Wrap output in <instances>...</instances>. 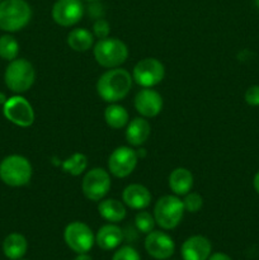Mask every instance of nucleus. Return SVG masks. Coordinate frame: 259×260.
<instances>
[{
    "label": "nucleus",
    "mask_w": 259,
    "mask_h": 260,
    "mask_svg": "<svg viewBox=\"0 0 259 260\" xmlns=\"http://www.w3.org/2000/svg\"><path fill=\"white\" fill-rule=\"evenodd\" d=\"M132 75L124 69H109L96 81V91L107 103H116L127 96L132 88Z\"/></svg>",
    "instance_id": "obj_1"
},
{
    "label": "nucleus",
    "mask_w": 259,
    "mask_h": 260,
    "mask_svg": "<svg viewBox=\"0 0 259 260\" xmlns=\"http://www.w3.org/2000/svg\"><path fill=\"white\" fill-rule=\"evenodd\" d=\"M32 9L25 0H3L0 3V29L18 32L29 23Z\"/></svg>",
    "instance_id": "obj_2"
},
{
    "label": "nucleus",
    "mask_w": 259,
    "mask_h": 260,
    "mask_svg": "<svg viewBox=\"0 0 259 260\" xmlns=\"http://www.w3.org/2000/svg\"><path fill=\"white\" fill-rule=\"evenodd\" d=\"M32 165L22 155H9L0 162V179L9 187H23L32 178Z\"/></svg>",
    "instance_id": "obj_3"
},
{
    "label": "nucleus",
    "mask_w": 259,
    "mask_h": 260,
    "mask_svg": "<svg viewBox=\"0 0 259 260\" xmlns=\"http://www.w3.org/2000/svg\"><path fill=\"white\" fill-rule=\"evenodd\" d=\"M94 58L101 66L107 69L119 68L128 57L126 43L118 38L107 37L99 40L93 48Z\"/></svg>",
    "instance_id": "obj_4"
},
{
    "label": "nucleus",
    "mask_w": 259,
    "mask_h": 260,
    "mask_svg": "<svg viewBox=\"0 0 259 260\" xmlns=\"http://www.w3.org/2000/svg\"><path fill=\"white\" fill-rule=\"evenodd\" d=\"M36 79V71L32 63L24 58L10 61L4 74L5 85L14 93L20 94L29 90Z\"/></svg>",
    "instance_id": "obj_5"
},
{
    "label": "nucleus",
    "mask_w": 259,
    "mask_h": 260,
    "mask_svg": "<svg viewBox=\"0 0 259 260\" xmlns=\"http://www.w3.org/2000/svg\"><path fill=\"white\" fill-rule=\"evenodd\" d=\"M184 212L183 201L177 196H164L157 200L154 207L155 222L164 230H172L179 225Z\"/></svg>",
    "instance_id": "obj_6"
},
{
    "label": "nucleus",
    "mask_w": 259,
    "mask_h": 260,
    "mask_svg": "<svg viewBox=\"0 0 259 260\" xmlns=\"http://www.w3.org/2000/svg\"><path fill=\"white\" fill-rule=\"evenodd\" d=\"M63 240L66 245L75 253H88L95 243V236L93 231L80 221H74L69 223L63 231Z\"/></svg>",
    "instance_id": "obj_7"
},
{
    "label": "nucleus",
    "mask_w": 259,
    "mask_h": 260,
    "mask_svg": "<svg viewBox=\"0 0 259 260\" xmlns=\"http://www.w3.org/2000/svg\"><path fill=\"white\" fill-rule=\"evenodd\" d=\"M165 76V68L159 60L146 57L140 60L132 71V79L142 88H152L161 83Z\"/></svg>",
    "instance_id": "obj_8"
},
{
    "label": "nucleus",
    "mask_w": 259,
    "mask_h": 260,
    "mask_svg": "<svg viewBox=\"0 0 259 260\" xmlns=\"http://www.w3.org/2000/svg\"><path fill=\"white\" fill-rule=\"evenodd\" d=\"M81 189L89 201L93 202L102 201L111 189V178L108 172L102 168H94L89 170L81 183Z\"/></svg>",
    "instance_id": "obj_9"
},
{
    "label": "nucleus",
    "mask_w": 259,
    "mask_h": 260,
    "mask_svg": "<svg viewBox=\"0 0 259 260\" xmlns=\"http://www.w3.org/2000/svg\"><path fill=\"white\" fill-rule=\"evenodd\" d=\"M5 118L19 127H29L35 122V112L25 98L20 95L8 98L3 107Z\"/></svg>",
    "instance_id": "obj_10"
},
{
    "label": "nucleus",
    "mask_w": 259,
    "mask_h": 260,
    "mask_svg": "<svg viewBox=\"0 0 259 260\" xmlns=\"http://www.w3.org/2000/svg\"><path fill=\"white\" fill-rule=\"evenodd\" d=\"M137 154L128 146H121L113 150L108 159V169L117 178H126L137 165Z\"/></svg>",
    "instance_id": "obj_11"
},
{
    "label": "nucleus",
    "mask_w": 259,
    "mask_h": 260,
    "mask_svg": "<svg viewBox=\"0 0 259 260\" xmlns=\"http://www.w3.org/2000/svg\"><path fill=\"white\" fill-rule=\"evenodd\" d=\"M84 7L80 0H57L52 8V18L61 27H71L81 20Z\"/></svg>",
    "instance_id": "obj_12"
},
{
    "label": "nucleus",
    "mask_w": 259,
    "mask_h": 260,
    "mask_svg": "<svg viewBox=\"0 0 259 260\" xmlns=\"http://www.w3.org/2000/svg\"><path fill=\"white\" fill-rule=\"evenodd\" d=\"M145 249L147 254L154 259L165 260L174 254L175 244L168 234L152 230L145 239Z\"/></svg>",
    "instance_id": "obj_13"
},
{
    "label": "nucleus",
    "mask_w": 259,
    "mask_h": 260,
    "mask_svg": "<svg viewBox=\"0 0 259 260\" xmlns=\"http://www.w3.org/2000/svg\"><path fill=\"white\" fill-rule=\"evenodd\" d=\"M135 108L145 118L156 117L163 109V98L156 90L144 88L135 96Z\"/></svg>",
    "instance_id": "obj_14"
},
{
    "label": "nucleus",
    "mask_w": 259,
    "mask_h": 260,
    "mask_svg": "<svg viewBox=\"0 0 259 260\" xmlns=\"http://www.w3.org/2000/svg\"><path fill=\"white\" fill-rule=\"evenodd\" d=\"M212 245L205 236H190L182 245L183 260H207L211 255Z\"/></svg>",
    "instance_id": "obj_15"
},
{
    "label": "nucleus",
    "mask_w": 259,
    "mask_h": 260,
    "mask_svg": "<svg viewBox=\"0 0 259 260\" xmlns=\"http://www.w3.org/2000/svg\"><path fill=\"white\" fill-rule=\"evenodd\" d=\"M122 200L132 210H145L151 202V193L141 184H130L122 193Z\"/></svg>",
    "instance_id": "obj_16"
},
{
    "label": "nucleus",
    "mask_w": 259,
    "mask_h": 260,
    "mask_svg": "<svg viewBox=\"0 0 259 260\" xmlns=\"http://www.w3.org/2000/svg\"><path fill=\"white\" fill-rule=\"evenodd\" d=\"M151 126L145 118H134L127 123L126 140L132 146H141L147 141Z\"/></svg>",
    "instance_id": "obj_17"
},
{
    "label": "nucleus",
    "mask_w": 259,
    "mask_h": 260,
    "mask_svg": "<svg viewBox=\"0 0 259 260\" xmlns=\"http://www.w3.org/2000/svg\"><path fill=\"white\" fill-rule=\"evenodd\" d=\"M123 234L118 226L108 223L99 229L95 236V243L103 250H113L122 243Z\"/></svg>",
    "instance_id": "obj_18"
},
{
    "label": "nucleus",
    "mask_w": 259,
    "mask_h": 260,
    "mask_svg": "<svg viewBox=\"0 0 259 260\" xmlns=\"http://www.w3.org/2000/svg\"><path fill=\"white\" fill-rule=\"evenodd\" d=\"M169 187L175 196H185L193 187V175L185 168H177L169 175Z\"/></svg>",
    "instance_id": "obj_19"
},
{
    "label": "nucleus",
    "mask_w": 259,
    "mask_h": 260,
    "mask_svg": "<svg viewBox=\"0 0 259 260\" xmlns=\"http://www.w3.org/2000/svg\"><path fill=\"white\" fill-rule=\"evenodd\" d=\"M28 243L22 234L13 233L5 238L3 243L4 255L10 260H19L27 253Z\"/></svg>",
    "instance_id": "obj_20"
},
{
    "label": "nucleus",
    "mask_w": 259,
    "mask_h": 260,
    "mask_svg": "<svg viewBox=\"0 0 259 260\" xmlns=\"http://www.w3.org/2000/svg\"><path fill=\"white\" fill-rule=\"evenodd\" d=\"M98 212L104 220L112 223L121 222L126 217V207L122 202L114 198L103 200L98 206Z\"/></svg>",
    "instance_id": "obj_21"
},
{
    "label": "nucleus",
    "mask_w": 259,
    "mask_h": 260,
    "mask_svg": "<svg viewBox=\"0 0 259 260\" xmlns=\"http://www.w3.org/2000/svg\"><path fill=\"white\" fill-rule=\"evenodd\" d=\"M68 45L76 52H85L94 45V35L84 28H75L68 36Z\"/></svg>",
    "instance_id": "obj_22"
},
{
    "label": "nucleus",
    "mask_w": 259,
    "mask_h": 260,
    "mask_svg": "<svg viewBox=\"0 0 259 260\" xmlns=\"http://www.w3.org/2000/svg\"><path fill=\"white\" fill-rule=\"evenodd\" d=\"M104 119H106V123L111 128H123L128 123V112L126 111L124 107L116 103H112L104 111Z\"/></svg>",
    "instance_id": "obj_23"
},
{
    "label": "nucleus",
    "mask_w": 259,
    "mask_h": 260,
    "mask_svg": "<svg viewBox=\"0 0 259 260\" xmlns=\"http://www.w3.org/2000/svg\"><path fill=\"white\" fill-rule=\"evenodd\" d=\"M86 167H88V159H86L85 155L80 154V152H75L62 162L63 172L69 173L74 177L83 174Z\"/></svg>",
    "instance_id": "obj_24"
},
{
    "label": "nucleus",
    "mask_w": 259,
    "mask_h": 260,
    "mask_svg": "<svg viewBox=\"0 0 259 260\" xmlns=\"http://www.w3.org/2000/svg\"><path fill=\"white\" fill-rule=\"evenodd\" d=\"M19 53V43L13 36L5 35L0 37V57L3 60L13 61Z\"/></svg>",
    "instance_id": "obj_25"
},
{
    "label": "nucleus",
    "mask_w": 259,
    "mask_h": 260,
    "mask_svg": "<svg viewBox=\"0 0 259 260\" xmlns=\"http://www.w3.org/2000/svg\"><path fill=\"white\" fill-rule=\"evenodd\" d=\"M155 218L151 213L146 212V211H140L135 217V225H136L137 230L141 231L142 234H149L154 230L155 228Z\"/></svg>",
    "instance_id": "obj_26"
},
{
    "label": "nucleus",
    "mask_w": 259,
    "mask_h": 260,
    "mask_svg": "<svg viewBox=\"0 0 259 260\" xmlns=\"http://www.w3.org/2000/svg\"><path fill=\"white\" fill-rule=\"evenodd\" d=\"M203 200L198 193H188L185 194V198L183 200V206H184V210L188 211L190 213H196L202 208Z\"/></svg>",
    "instance_id": "obj_27"
},
{
    "label": "nucleus",
    "mask_w": 259,
    "mask_h": 260,
    "mask_svg": "<svg viewBox=\"0 0 259 260\" xmlns=\"http://www.w3.org/2000/svg\"><path fill=\"white\" fill-rule=\"evenodd\" d=\"M112 260H141L140 254L132 246H122L116 251Z\"/></svg>",
    "instance_id": "obj_28"
},
{
    "label": "nucleus",
    "mask_w": 259,
    "mask_h": 260,
    "mask_svg": "<svg viewBox=\"0 0 259 260\" xmlns=\"http://www.w3.org/2000/svg\"><path fill=\"white\" fill-rule=\"evenodd\" d=\"M109 30H111L109 23L107 20L102 19V18L96 19L95 23L93 24V35L96 38H99V40H103V38L108 37Z\"/></svg>",
    "instance_id": "obj_29"
},
{
    "label": "nucleus",
    "mask_w": 259,
    "mask_h": 260,
    "mask_svg": "<svg viewBox=\"0 0 259 260\" xmlns=\"http://www.w3.org/2000/svg\"><path fill=\"white\" fill-rule=\"evenodd\" d=\"M245 102L251 107L259 106V85H251L245 91Z\"/></svg>",
    "instance_id": "obj_30"
},
{
    "label": "nucleus",
    "mask_w": 259,
    "mask_h": 260,
    "mask_svg": "<svg viewBox=\"0 0 259 260\" xmlns=\"http://www.w3.org/2000/svg\"><path fill=\"white\" fill-rule=\"evenodd\" d=\"M207 260H233L228 254H223V253H215L212 255H210V258Z\"/></svg>",
    "instance_id": "obj_31"
},
{
    "label": "nucleus",
    "mask_w": 259,
    "mask_h": 260,
    "mask_svg": "<svg viewBox=\"0 0 259 260\" xmlns=\"http://www.w3.org/2000/svg\"><path fill=\"white\" fill-rule=\"evenodd\" d=\"M253 185H254V189H255V190H256V193H258V194H259V172L256 173L255 177H254Z\"/></svg>",
    "instance_id": "obj_32"
},
{
    "label": "nucleus",
    "mask_w": 259,
    "mask_h": 260,
    "mask_svg": "<svg viewBox=\"0 0 259 260\" xmlns=\"http://www.w3.org/2000/svg\"><path fill=\"white\" fill-rule=\"evenodd\" d=\"M75 260H93V259H91V256H89L86 253H80L78 254V256H76Z\"/></svg>",
    "instance_id": "obj_33"
},
{
    "label": "nucleus",
    "mask_w": 259,
    "mask_h": 260,
    "mask_svg": "<svg viewBox=\"0 0 259 260\" xmlns=\"http://www.w3.org/2000/svg\"><path fill=\"white\" fill-rule=\"evenodd\" d=\"M5 102H7V98H5L4 94L0 93V104H4Z\"/></svg>",
    "instance_id": "obj_34"
},
{
    "label": "nucleus",
    "mask_w": 259,
    "mask_h": 260,
    "mask_svg": "<svg viewBox=\"0 0 259 260\" xmlns=\"http://www.w3.org/2000/svg\"><path fill=\"white\" fill-rule=\"evenodd\" d=\"M255 3H256V5H258V7H259V0H255Z\"/></svg>",
    "instance_id": "obj_35"
},
{
    "label": "nucleus",
    "mask_w": 259,
    "mask_h": 260,
    "mask_svg": "<svg viewBox=\"0 0 259 260\" xmlns=\"http://www.w3.org/2000/svg\"><path fill=\"white\" fill-rule=\"evenodd\" d=\"M88 2H95V0H88Z\"/></svg>",
    "instance_id": "obj_36"
},
{
    "label": "nucleus",
    "mask_w": 259,
    "mask_h": 260,
    "mask_svg": "<svg viewBox=\"0 0 259 260\" xmlns=\"http://www.w3.org/2000/svg\"><path fill=\"white\" fill-rule=\"evenodd\" d=\"M3 2V0H0V3H2Z\"/></svg>",
    "instance_id": "obj_37"
}]
</instances>
